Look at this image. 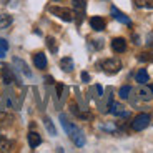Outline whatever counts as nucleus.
<instances>
[{"label": "nucleus", "mask_w": 153, "mask_h": 153, "mask_svg": "<svg viewBox=\"0 0 153 153\" xmlns=\"http://www.w3.org/2000/svg\"><path fill=\"white\" fill-rule=\"evenodd\" d=\"M60 122H62V126L65 128L67 135L70 137V140H72L76 146H83L85 145V135H83V131H82L76 125L70 123L68 120H67L65 115H60Z\"/></svg>", "instance_id": "obj_1"}, {"label": "nucleus", "mask_w": 153, "mask_h": 153, "mask_svg": "<svg viewBox=\"0 0 153 153\" xmlns=\"http://www.w3.org/2000/svg\"><path fill=\"white\" fill-rule=\"evenodd\" d=\"M100 68L103 70L107 75H115L122 70V62L118 58H107L100 63Z\"/></svg>", "instance_id": "obj_2"}, {"label": "nucleus", "mask_w": 153, "mask_h": 153, "mask_svg": "<svg viewBox=\"0 0 153 153\" xmlns=\"http://www.w3.org/2000/svg\"><path fill=\"white\" fill-rule=\"evenodd\" d=\"M48 12L50 13H53V15H57L58 19H62L63 22H72L73 19H75V12L70 10V8H65V7H48Z\"/></svg>", "instance_id": "obj_3"}, {"label": "nucleus", "mask_w": 153, "mask_h": 153, "mask_svg": "<svg viewBox=\"0 0 153 153\" xmlns=\"http://www.w3.org/2000/svg\"><path fill=\"white\" fill-rule=\"evenodd\" d=\"M150 125V115L148 113H138L131 122V128L135 131H142Z\"/></svg>", "instance_id": "obj_4"}, {"label": "nucleus", "mask_w": 153, "mask_h": 153, "mask_svg": "<svg viewBox=\"0 0 153 153\" xmlns=\"http://www.w3.org/2000/svg\"><path fill=\"white\" fill-rule=\"evenodd\" d=\"M0 73H2V80H4L5 85H12L15 82V72L13 68H10L8 65H4L0 68Z\"/></svg>", "instance_id": "obj_5"}, {"label": "nucleus", "mask_w": 153, "mask_h": 153, "mask_svg": "<svg viewBox=\"0 0 153 153\" xmlns=\"http://www.w3.org/2000/svg\"><path fill=\"white\" fill-rule=\"evenodd\" d=\"M72 5L75 8V15H76V23H82L85 13V0H72Z\"/></svg>", "instance_id": "obj_6"}, {"label": "nucleus", "mask_w": 153, "mask_h": 153, "mask_svg": "<svg viewBox=\"0 0 153 153\" xmlns=\"http://www.w3.org/2000/svg\"><path fill=\"white\" fill-rule=\"evenodd\" d=\"M138 98L143 100V102H150L153 98V87H150L146 83H142V87L138 90Z\"/></svg>", "instance_id": "obj_7"}, {"label": "nucleus", "mask_w": 153, "mask_h": 153, "mask_svg": "<svg viewBox=\"0 0 153 153\" xmlns=\"http://www.w3.org/2000/svg\"><path fill=\"white\" fill-rule=\"evenodd\" d=\"M4 107L8 110H19V103L15 102V95L12 92H5L4 95Z\"/></svg>", "instance_id": "obj_8"}, {"label": "nucleus", "mask_w": 153, "mask_h": 153, "mask_svg": "<svg viewBox=\"0 0 153 153\" xmlns=\"http://www.w3.org/2000/svg\"><path fill=\"white\" fill-rule=\"evenodd\" d=\"M111 50H113L115 53H123L126 50V42H125V38L122 37H117L111 40Z\"/></svg>", "instance_id": "obj_9"}, {"label": "nucleus", "mask_w": 153, "mask_h": 153, "mask_svg": "<svg viewBox=\"0 0 153 153\" xmlns=\"http://www.w3.org/2000/svg\"><path fill=\"white\" fill-rule=\"evenodd\" d=\"M110 12H111V17H113L115 20H118L120 23H123V25H131V20L128 19L125 13H122V12H120L117 7H111Z\"/></svg>", "instance_id": "obj_10"}, {"label": "nucleus", "mask_w": 153, "mask_h": 153, "mask_svg": "<svg viewBox=\"0 0 153 153\" xmlns=\"http://www.w3.org/2000/svg\"><path fill=\"white\" fill-rule=\"evenodd\" d=\"M108 111H110L111 115H117V117H128V111L125 110V107H123L122 103H113V102H111Z\"/></svg>", "instance_id": "obj_11"}, {"label": "nucleus", "mask_w": 153, "mask_h": 153, "mask_svg": "<svg viewBox=\"0 0 153 153\" xmlns=\"http://www.w3.org/2000/svg\"><path fill=\"white\" fill-rule=\"evenodd\" d=\"M90 27H92L93 30H97V32H102V30H105V27H107V22H105L102 17H92V19H90Z\"/></svg>", "instance_id": "obj_12"}, {"label": "nucleus", "mask_w": 153, "mask_h": 153, "mask_svg": "<svg viewBox=\"0 0 153 153\" xmlns=\"http://www.w3.org/2000/svg\"><path fill=\"white\" fill-rule=\"evenodd\" d=\"M33 63H35V67H37V68L45 70L47 68V57H45V53H42V52L35 53L33 55Z\"/></svg>", "instance_id": "obj_13"}, {"label": "nucleus", "mask_w": 153, "mask_h": 153, "mask_svg": "<svg viewBox=\"0 0 153 153\" xmlns=\"http://www.w3.org/2000/svg\"><path fill=\"white\" fill-rule=\"evenodd\" d=\"M40 143H42V137L37 131H30L28 133V145H30V148H37Z\"/></svg>", "instance_id": "obj_14"}, {"label": "nucleus", "mask_w": 153, "mask_h": 153, "mask_svg": "<svg viewBox=\"0 0 153 153\" xmlns=\"http://www.w3.org/2000/svg\"><path fill=\"white\" fill-rule=\"evenodd\" d=\"M60 68L63 70V72H67V73H70L73 70V60L70 57H63L60 60Z\"/></svg>", "instance_id": "obj_15"}, {"label": "nucleus", "mask_w": 153, "mask_h": 153, "mask_svg": "<svg viewBox=\"0 0 153 153\" xmlns=\"http://www.w3.org/2000/svg\"><path fill=\"white\" fill-rule=\"evenodd\" d=\"M12 22H13L12 15H8V13H0V30H4V28L10 27Z\"/></svg>", "instance_id": "obj_16"}, {"label": "nucleus", "mask_w": 153, "mask_h": 153, "mask_svg": "<svg viewBox=\"0 0 153 153\" xmlns=\"http://www.w3.org/2000/svg\"><path fill=\"white\" fill-rule=\"evenodd\" d=\"M135 80H137L140 85H142V83H146V82H148V72H146L145 68H140V70L137 72V75H135Z\"/></svg>", "instance_id": "obj_17"}, {"label": "nucleus", "mask_w": 153, "mask_h": 153, "mask_svg": "<svg viewBox=\"0 0 153 153\" xmlns=\"http://www.w3.org/2000/svg\"><path fill=\"white\" fill-rule=\"evenodd\" d=\"M13 63L20 67V72H22L23 75H27L28 78H30V76H32V72H30V70H28V67H27V63H25V62L19 60V58H13Z\"/></svg>", "instance_id": "obj_18"}, {"label": "nucleus", "mask_w": 153, "mask_h": 153, "mask_svg": "<svg viewBox=\"0 0 153 153\" xmlns=\"http://www.w3.org/2000/svg\"><path fill=\"white\" fill-rule=\"evenodd\" d=\"M12 122H13L12 115L10 113H5L4 110H0V125H10Z\"/></svg>", "instance_id": "obj_19"}, {"label": "nucleus", "mask_w": 153, "mask_h": 153, "mask_svg": "<svg viewBox=\"0 0 153 153\" xmlns=\"http://www.w3.org/2000/svg\"><path fill=\"white\" fill-rule=\"evenodd\" d=\"M138 8H153V0H135Z\"/></svg>", "instance_id": "obj_20"}, {"label": "nucleus", "mask_w": 153, "mask_h": 153, "mask_svg": "<svg viewBox=\"0 0 153 153\" xmlns=\"http://www.w3.org/2000/svg\"><path fill=\"white\" fill-rule=\"evenodd\" d=\"M43 123H45V126H47V130H48V133L50 135H57V130H55V126H53V123H52V120L48 118V117H45L43 118Z\"/></svg>", "instance_id": "obj_21"}, {"label": "nucleus", "mask_w": 153, "mask_h": 153, "mask_svg": "<svg viewBox=\"0 0 153 153\" xmlns=\"http://www.w3.org/2000/svg\"><path fill=\"white\" fill-rule=\"evenodd\" d=\"M130 92H131V87H130V85H125V87H122V88H120V98L126 100L128 97H130Z\"/></svg>", "instance_id": "obj_22"}, {"label": "nucleus", "mask_w": 153, "mask_h": 153, "mask_svg": "<svg viewBox=\"0 0 153 153\" xmlns=\"http://www.w3.org/2000/svg\"><path fill=\"white\" fill-rule=\"evenodd\" d=\"M13 143L8 142V140H0V152H10Z\"/></svg>", "instance_id": "obj_23"}, {"label": "nucleus", "mask_w": 153, "mask_h": 153, "mask_svg": "<svg viewBox=\"0 0 153 153\" xmlns=\"http://www.w3.org/2000/svg\"><path fill=\"white\" fill-rule=\"evenodd\" d=\"M47 45H48V48H50V52H53V53H57V43H55V38L53 37H48L47 38Z\"/></svg>", "instance_id": "obj_24"}, {"label": "nucleus", "mask_w": 153, "mask_h": 153, "mask_svg": "<svg viewBox=\"0 0 153 153\" xmlns=\"http://www.w3.org/2000/svg\"><path fill=\"white\" fill-rule=\"evenodd\" d=\"M138 60H140V62H153V53H148V52L140 53V55H138Z\"/></svg>", "instance_id": "obj_25"}, {"label": "nucleus", "mask_w": 153, "mask_h": 153, "mask_svg": "<svg viewBox=\"0 0 153 153\" xmlns=\"http://www.w3.org/2000/svg\"><path fill=\"white\" fill-rule=\"evenodd\" d=\"M146 47L153 48V32H152V33H148V37H146Z\"/></svg>", "instance_id": "obj_26"}, {"label": "nucleus", "mask_w": 153, "mask_h": 153, "mask_svg": "<svg viewBox=\"0 0 153 153\" xmlns=\"http://www.w3.org/2000/svg\"><path fill=\"white\" fill-rule=\"evenodd\" d=\"M0 48L2 50H8V42L5 38H0Z\"/></svg>", "instance_id": "obj_27"}, {"label": "nucleus", "mask_w": 153, "mask_h": 153, "mask_svg": "<svg viewBox=\"0 0 153 153\" xmlns=\"http://www.w3.org/2000/svg\"><path fill=\"white\" fill-rule=\"evenodd\" d=\"M95 92H97V97H102L103 95V88L100 87V85H95Z\"/></svg>", "instance_id": "obj_28"}, {"label": "nucleus", "mask_w": 153, "mask_h": 153, "mask_svg": "<svg viewBox=\"0 0 153 153\" xmlns=\"http://www.w3.org/2000/svg\"><path fill=\"white\" fill-rule=\"evenodd\" d=\"M82 80H83V82H88V80H90V75H88L87 72H83V73H82Z\"/></svg>", "instance_id": "obj_29"}, {"label": "nucleus", "mask_w": 153, "mask_h": 153, "mask_svg": "<svg viewBox=\"0 0 153 153\" xmlns=\"http://www.w3.org/2000/svg\"><path fill=\"white\" fill-rule=\"evenodd\" d=\"M5 53H7V50H2V48H0V58H4Z\"/></svg>", "instance_id": "obj_30"}, {"label": "nucleus", "mask_w": 153, "mask_h": 153, "mask_svg": "<svg viewBox=\"0 0 153 153\" xmlns=\"http://www.w3.org/2000/svg\"><path fill=\"white\" fill-rule=\"evenodd\" d=\"M2 108H5V107H4V97L0 98V110H2Z\"/></svg>", "instance_id": "obj_31"}, {"label": "nucleus", "mask_w": 153, "mask_h": 153, "mask_svg": "<svg viewBox=\"0 0 153 153\" xmlns=\"http://www.w3.org/2000/svg\"><path fill=\"white\" fill-rule=\"evenodd\" d=\"M53 2H58V0H53Z\"/></svg>", "instance_id": "obj_32"}, {"label": "nucleus", "mask_w": 153, "mask_h": 153, "mask_svg": "<svg viewBox=\"0 0 153 153\" xmlns=\"http://www.w3.org/2000/svg\"><path fill=\"white\" fill-rule=\"evenodd\" d=\"M0 140H2V137H0Z\"/></svg>", "instance_id": "obj_33"}]
</instances>
